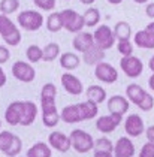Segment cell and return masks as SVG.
<instances>
[{
  "instance_id": "cell-3",
  "label": "cell",
  "mask_w": 154,
  "mask_h": 157,
  "mask_svg": "<svg viewBox=\"0 0 154 157\" xmlns=\"http://www.w3.org/2000/svg\"><path fill=\"white\" fill-rule=\"evenodd\" d=\"M61 15V23H63V29H66L69 33H81L83 29L85 27L84 23V17L81 13H78L73 9H64L60 12Z\"/></svg>"
},
{
  "instance_id": "cell-21",
  "label": "cell",
  "mask_w": 154,
  "mask_h": 157,
  "mask_svg": "<svg viewBox=\"0 0 154 157\" xmlns=\"http://www.w3.org/2000/svg\"><path fill=\"white\" fill-rule=\"evenodd\" d=\"M105 59V51H102L100 48L97 47H91L90 49H87L85 52L83 54V60L84 63L90 64V66H97L99 63H102Z\"/></svg>"
},
{
  "instance_id": "cell-35",
  "label": "cell",
  "mask_w": 154,
  "mask_h": 157,
  "mask_svg": "<svg viewBox=\"0 0 154 157\" xmlns=\"http://www.w3.org/2000/svg\"><path fill=\"white\" fill-rule=\"evenodd\" d=\"M94 150L102 151V153H112L114 151V144L108 138H99L94 141Z\"/></svg>"
},
{
  "instance_id": "cell-51",
  "label": "cell",
  "mask_w": 154,
  "mask_h": 157,
  "mask_svg": "<svg viewBox=\"0 0 154 157\" xmlns=\"http://www.w3.org/2000/svg\"><path fill=\"white\" fill-rule=\"evenodd\" d=\"M108 2H109L111 5H120V3H121L123 0H108Z\"/></svg>"
},
{
  "instance_id": "cell-2",
  "label": "cell",
  "mask_w": 154,
  "mask_h": 157,
  "mask_svg": "<svg viewBox=\"0 0 154 157\" xmlns=\"http://www.w3.org/2000/svg\"><path fill=\"white\" fill-rule=\"evenodd\" d=\"M17 21L24 30L36 32L44 25V15L37 11H33V9H27V11H23V12L18 13Z\"/></svg>"
},
{
  "instance_id": "cell-6",
  "label": "cell",
  "mask_w": 154,
  "mask_h": 157,
  "mask_svg": "<svg viewBox=\"0 0 154 157\" xmlns=\"http://www.w3.org/2000/svg\"><path fill=\"white\" fill-rule=\"evenodd\" d=\"M120 67H121L123 72L126 73V76L138 78V76H141V73L144 71V63L141 61L139 57L129 56V57H123L120 60Z\"/></svg>"
},
{
  "instance_id": "cell-13",
  "label": "cell",
  "mask_w": 154,
  "mask_h": 157,
  "mask_svg": "<svg viewBox=\"0 0 154 157\" xmlns=\"http://www.w3.org/2000/svg\"><path fill=\"white\" fill-rule=\"evenodd\" d=\"M129 106H130V103H129L127 97H123V96H120V94L109 97V100H108V109H109V112L121 115V117L129 111Z\"/></svg>"
},
{
  "instance_id": "cell-16",
  "label": "cell",
  "mask_w": 154,
  "mask_h": 157,
  "mask_svg": "<svg viewBox=\"0 0 154 157\" xmlns=\"http://www.w3.org/2000/svg\"><path fill=\"white\" fill-rule=\"evenodd\" d=\"M42 109V121L47 127H56L60 121V112L57 111L56 105H47L40 106Z\"/></svg>"
},
{
  "instance_id": "cell-49",
  "label": "cell",
  "mask_w": 154,
  "mask_h": 157,
  "mask_svg": "<svg viewBox=\"0 0 154 157\" xmlns=\"http://www.w3.org/2000/svg\"><path fill=\"white\" fill-rule=\"evenodd\" d=\"M148 67H150V71L154 73V56L150 59V63H148Z\"/></svg>"
},
{
  "instance_id": "cell-30",
  "label": "cell",
  "mask_w": 154,
  "mask_h": 157,
  "mask_svg": "<svg viewBox=\"0 0 154 157\" xmlns=\"http://www.w3.org/2000/svg\"><path fill=\"white\" fill-rule=\"evenodd\" d=\"M47 29H48V32H51V33H57V32H60L63 29L60 12L49 13V17L47 18Z\"/></svg>"
},
{
  "instance_id": "cell-44",
  "label": "cell",
  "mask_w": 154,
  "mask_h": 157,
  "mask_svg": "<svg viewBox=\"0 0 154 157\" xmlns=\"http://www.w3.org/2000/svg\"><path fill=\"white\" fill-rule=\"evenodd\" d=\"M147 139L148 142H154V126H150L147 129Z\"/></svg>"
},
{
  "instance_id": "cell-25",
  "label": "cell",
  "mask_w": 154,
  "mask_h": 157,
  "mask_svg": "<svg viewBox=\"0 0 154 157\" xmlns=\"http://www.w3.org/2000/svg\"><path fill=\"white\" fill-rule=\"evenodd\" d=\"M52 151L51 147L47 145L45 142H36L27 150V156L25 157H51Z\"/></svg>"
},
{
  "instance_id": "cell-37",
  "label": "cell",
  "mask_w": 154,
  "mask_h": 157,
  "mask_svg": "<svg viewBox=\"0 0 154 157\" xmlns=\"http://www.w3.org/2000/svg\"><path fill=\"white\" fill-rule=\"evenodd\" d=\"M21 150H23V141L15 135V138H13V142H12L11 145V148L5 153L8 157H17L20 153H21Z\"/></svg>"
},
{
  "instance_id": "cell-38",
  "label": "cell",
  "mask_w": 154,
  "mask_h": 157,
  "mask_svg": "<svg viewBox=\"0 0 154 157\" xmlns=\"http://www.w3.org/2000/svg\"><path fill=\"white\" fill-rule=\"evenodd\" d=\"M154 106V97L150 94V93H147L145 96H144V99L141 100V103L138 105V108L142 109V111H145V112H148V111H151Z\"/></svg>"
},
{
  "instance_id": "cell-23",
  "label": "cell",
  "mask_w": 154,
  "mask_h": 157,
  "mask_svg": "<svg viewBox=\"0 0 154 157\" xmlns=\"http://www.w3.org/2000/svg\"><path fill=\"white\" fill-rule=\"evenodd\" d=\"M145 94H147V91L138 84H130V85H127V88H126V97H127V100H130L132 103H135L136 106L141 103V100L144 99Z\"/></svg>"
},
{
  "instance_id": "cell-1",
  "label": "cell",
  "mask_w": 154,
  "mask_h": 157,
  "mask_svg": "<svg viewBox=\"0 0 154 157\" xmlns=\"http://www.w3.org/2000/svg\"><path fill=\"white\" fill-rule=\"evenodd\" d=\"M69 139H71V147L78 151V153H88L94 148V139L90 133H87L83 129H75L72 130L69 135Z\"/></svg>"
},
{
  "instance_id": "cell-7",
  "label": "cell",
  "mask_w": 154,
  "mask_h": 157,
  "mask_svg": "<svg viewBox=\"0 0 154 157\" xmlns=\"http://www.w3.org/2000/svg\"><path fill=\"white\" fill-rule=\"evenodd\" d=\"M94 76L100 82L112 84V82H115L118 79V72H117V69L112 64L102 61L94 67Z\"/></svg>"
},
{
  "instance_id": "cell-22",
  "label": "cell",
  "mask_w": 154,
  "mask_h": 157,
  "mask_svg": "<svg viewBox=\"0 0 154 157\" xmlns=\"http://www.w3.org/2000/svg\"><path fill=\"white\" fill-rule=\"evenodd\" d=\"M81 64V59L75 52H63L60 56V66L64 71H75Z\"/></svg>"
},
{
  "instance_id": "cell-17",
  "label": "cell",
  "mask_w": 154,
  "mask_h": 157,
  "mask_svg": "<svg viewBox=\"0 0 154 157\" xmlns=\"http://www.w3.org/2000/svg\"><path fill=\"white\" fill-rule=\"evenodd\" d=\"M56 97H57V87L52 82L44 84L40 90V106L56 105Z\"/></svg>"
},
{
  "instance_id": "cell-11",
  "label": "cell",
  "mask_w": 154,
  "mask_h": 157,
  "mask_svg": "<svg viewBox=\"0 0 154 157\" xmlns=\"http://www.w3.org/2000/svg\"><path fill=\"white\" fill-rule=\"evenodd\" d=\"M23 109H24V102L21 100H15L9 103V106L5 111V120L11 126H18L23 118Z\"/></svg>"
},
{
  "instance_id": "cell-26",
  "label": "cell",
  "mask_w": 154,
  "mask_h": 157,
  "mask_svg": "<svg viewBox=\"0 0 154 157\" xmlns=\"http://www.w3.org/2000/svg\"><path fill=\"white\" fill-rule=\"evenodd\" d=\"M78 108H79V112H81V118L84 120H93L99 109H97V105L94 102H90V100H85V102H81L78 103Z\"/></svg>"
},
{
  "instance_id": "cell-48",
  "label": "cell",
  "mask_w": 154,
  "mask_h": 157,
  "mask_svg": "<svg viewBox=\"0 0 154 157\" xmlns=\"http://www.w3.org/2000/svg\"><path fill=\"white\" fill-rule=\"evenodd\" d=\"M148 85H150V88L154 91V73L150 76V79H148Z\"/></svg>"
},
{
  "instance_id": "cell-4",
  "label": "cell",
  "mask_w": 154,
  "mask_h": 157,
  "mask_svg": "<svg viewBox=\"0 0 154 157\" xmlns=\"http://www.w3.org/2000/svg\"><path fill=\"white\" fill-rule=\"evenodd\" d=\"M93 39H94V45L97 48H100L102 51L109 49L114 47L115 44V35H114V30H111V27L108 25H99L93 33Z\"/></svg>"
},
{
  "instance_id": "cell-27",
  "label": "cell",
  "mask_w": 154,
  "mask_h": 157,
  "mask_svg": "<svg viewBox=\"0 0 154 157\" xmlns=\"http://www.w3.org/2000/svg\"><path fill=\"white\" fill-rule=\"evenodd\" d=\"M114 35L118 40H130L132 36V27L127 21H118L114 27Z\"/></svg>"
},
{
  "instance_id": "cell-12",
  "label": "cell",
  "mask_w": 154,
  "mask_h": 157,
  "mask_svg": "<svg viewBox=\"0 0 154 157\" xmlns=\"http://www.w3.org/2000/svg\"><path fill=\"white\" fill-rule=\"evenodd\" d=\"M48 144L51 145V148L57 150L60 153H66V151H69L72 148L69 136H66L64 133H61V132L49 133V136H48Z\"/></svg>"
},
{
  "instance_id": "cell-45",
  "label": "cell",
  "mask_w": 154,
  "mask_h": 157,
  "mask_svg": "<svg viewBox=\"0 0 154 157\" xmlns=\"http://www.w3.org/2000/svg\"><path fill=\"white\" fill-rule=\"evenodd\" d=\"M5 84H6V73L0 67V87H3Z\"/></svg>"
},
{
  "instance_id": "cell-20",
  "label": "cell",
  "mask_w": 154,
  "mask_h": 157,
  "mask_svg": "<svg viewBox=\"0 0 154 157\" xmlns=\"http://www.w3.org/2000/svg\"><path fill=\"white\" fill-rule=\"evenodd\" d=\"M60 118L64 121V123H69V124L83 121L81 112H79V108H78V103L76 105H67V106H64L63 111L60 112Z\"/></svg>"
},
{
  "instance_id": "cell-31",
  "label": "cell",
  "mask_w": 154,
  "mask_h": 157,
  "mask_svg": "<svg viewBox=\"0 0 154 157\" xmlns=\"http://www.w3.org/2000/svg\"><path fill=\"white\" fill-rule=\"evenodd\" d=\"M44 61H54L57 57L60 56V45L56 44V42H51V44H47L44 48Z\"/></svg>"
},
{
  "instance_id": "cell-50",
  "label": "cell",
  "mask_w": 154,
  "mask_h": 157,
  "mask_svg": "<svg viewBox=\"0 0 154 157\" xmlns=\"http://www.w3.org/2000/svg\"><path fill=\"white\" fill-rule=\"evenodd\" d=\"M79 2H81L83 5H93L96 0H79Z\"/></svg>"
},
{
  "instance_id": "cell-36",
  "label": "cell",
  "mask_w": 154,
  "mask_h": 157,
  "mask_svg": "<svg viewBox=\"0 0 154 157\" xmlns=\"http://www.w3.org/2000/svg\"><path fill=\"white\" fill-rule=\"evenodd\" d=\"M117 49H118V52L123 57L133 56V44H132L130 40H118Z\"/></svg>"
},
{
  "instance_id": "cell-34",
  "label": "cell",
  "mask_w": 154,
  "mask_h": 157,
  "mask_svg": "<svg viewBox=\"0 0 154 157\" xmlns=\"http://www.w3.org/2000/svg\"><path fill=\"white\" fill-rule=\"evenodd\" d=\"M13 138H15V135L8 132V130L0 132V151L2 153H6L11 148L12 142H13Z\"/></svg>"
},
{
  "instance_id": "cell-32",
  "label": "cell",
  "mask_w": 154,
  "mask_h": 157,
  "mask_svg": "<svg viewBox=\"0 0 154 157\" xmlns=\"http://www.w3.org/2000/svg\"><path fill=\"white\" fill-rule=\"evenodd\" d=\"M25 56H27V60L30 63H37L44 59V51L37 45H30L25 49Z\"/></svg>"
},
{
  "instance_id": "cell-8",
  "label": "cell",
  "mask_w": 154,
  "mask_h": 157,
  "mask_svg": "<svg viewBox=\"0 0 154 157\" xmlns=\"http://www.w3.org/2000/svg\"><path fill=\"white\" fill-rule=\"evenodd\" d=\"M121 121H123V117H121V115H117V114L102 115V117H99L97 121H96V127H97L99 132H102V133H111L118 127Z\"/></svg>"
},
{
  "instance_id": "cell-53",
  "label": "cell",
  "mask_w": 154,
  "mask_h": 157,
  "mask_svg": "<svg viewBox=\"0 0 154 157\" xmlns=\"http://www.w3.org/2000/svg\"><path fill=\"white\" fill-rule=\"evenodd\" d=\"M0 127H2V121H0Z\"/></svg>"
},
{
  "instance_id": "cell-14",
  "label": "cell",
  "mask_w": 154,
  "mask_h": 157,
  "mask_svg": "<svg viewBox=\"0 0 154 157\" xmlns=\"http://www.w3.org/2000/svg\"><path fill=\"white\" fill-rule=\"evenodd\" d=\"M114 157H133L135 154V145L127 136H123L117 141V144L114 145Z\"/></svg>"
},
{
  "instance_id": "cell-19",
  "label": "cell",
  "mask_w": 154,
  "mask_h": 157,
  "mask_svg": "<svg viewBox=\"0 0 154 157\" xmlns=\"http://www.w3.org/2000/svg\"><path fill=\"white\" fill-rule=\"evenodd\" d=\"M37 117V105L32 100H25L24 102V109H23V118H21V126H30L33 124V121Z\"/></svg>"
},
{
  "instance_id": "cell-40",
  "label": "cell",
  "mask_w": 154,
  "mask_h": 157,
  "mask_svg": "<svg viewBox=\"0 0 154 157\" xmlns=\"http://www.w3.org/2000/svg\"><path fill=\"white\" fill-rule=\"evenodd\" d=\"M3 40H5V44L9 45V47H17V45L21 42V32L17 30V32H13V33L9 35V36L3 37Z\"/></svg>"
},
{
  "instance_id": "cell-46",
  "label": "cell",
  "mask_w": 154,
  "mask_h": 157,
  "mask_svg": "<svg viewBox=\"0 0 154 157\" xmlns=\"http://www.w3.org/2000/svg\"><path fill=\"white\" fill-rule=\"evenodd\" d=\"M93 157H114L112 153H102V151H94V156Z\"/></svg>"
},
{
  "instance_id": "cell-39",
  "label": "cell",
  "mask_w": 154,
  "mask_h": 157,
  "mask_svg": "<svg viewBox=\"0 0 154 157\" xmlns=\"http://www.w3.org/2000/svg\"><path fill=\"white\" fill-rule=\"evenodd\" d=\"M33 3H35L39 9L48 11V12H51V11L56 8V0H33Z\"/></svg>"
},
{
  "instance_id": "cell-18",
  "label": "cell",
  "mask_w": 154,
  "mask_h": 157,
  "mask_svg": "<svg viewBox=\"0 0 154 157\" xmlns=\"http://www.w3.org/2000/svg\"><path fill=\"white\" fill-rule=\"evenodd\" d=\"M133 40H135V45H136L138 48L154 49V35H151L150 32H147L145 29L136 32Z\"/></svg>"
},
{
  "instance_id": "cell-15",
  "label": "cell",
  "mask_w": 154,
  "mask_h": 157,
  "mask_svg": "<svg viewBox=\"0 0 154 157\" xmlns=\"http://www.w3.org/2000/svg\"><path fill=\"white\" fill-rule=\"evenodd\" d=\"M72 47L79 51V52H85L87 49H90L91 47H94V39H93V35L87 33V32H81L78 33L76 36L73 37L72 40Z\"/></svg>"
},
{
  "instance_id": "cell-43",
  "label": "cell",
  "mask_w": 154,
  "mask_h": 157,
  "mask_svg": "<svg viewBox=\"0 0 154 157\" xmlns=\"http://www.w3.org/2000/svg\"><path fill=\"white\" fill-rule=\"evenodd\" d=\"M145 13H147V17H148V18H151V20L154 21V2H151V3H148V5H147Z\"/></svg>"
},
{
  "instance_id": "cell-41",
  "label": "cell",
  "mask_w": 154,
  "mask_h": 157,
  "mask_svg": "<svg viewBox=\"0 0 154 157\" xmlns=\"http://www.w3.org/2000/svg\"><path fill=\"white\" fill-rule=\"evenodd\" d=\"M139 157H154V142H147L139 151Z\"/></svg>"
},
{
  "instance_id": "cell-47",
  "label": "cell",
  "mask_w": 154,
  "mask_h": 157,
  "mask_svg": "<svg viewBox=\"0 0 154 157\" xmlns=\"http://www.w3.org/2000/svg\"><path fill=\"white\" fill-rule=\"evenodd\" d=\"M145 30H147V32H150L151 35H154V21H151L150 24H147V27H145Z\"/></svg>"
},
{
  "instance_id": "cell-42",
  "label": "cell",
  "mask_w": 154,
  "mask_h": 157,
  "mask_svg": "<svg viewBox=\"0 0 154 157\" xmlns=\"http://www.w3.org/2000/svg\"><path fill=\"white\" fill-rule=\"evenodd\" d=\"M9 59H11V51L8 49V47L0 45V64H5Z\"/></svg>"
},
{
  "instance_id": "cell-33",
  "label": "cell",
  "mask_w": 154,
  "mask_h": 157,
  "mask_svg": "<svg viewBox=\"0 0 154 157\" xmlns=\"http://www.w3.org/2000/svg\"><path fill=\"white\" fill-rule=\"evenodd\" d=\"M20 8V0H0V12L2 15H9L18 11Z\"/></svg>"
},
{
  "instance_id": "cell-29",
  "label": "cell",
  "mask_w": 154,
  "mask_h": 157,
  "mask_svg": "<svg viewBox=\"0 0 154 157\" xmlns=\"http://www.w3.org/2000/svg\"><path fill=\"white\" fill-rule=\"evenodd\" d=\"M84 23L87 27H96L100 21V11L97 8H88L85 12H84Z\"/></svg>"
},
{
  "instance_id": "cell-10",
  "label": "cell",
  "mask_w": 154,
  "mask_h": 157,
  "mask_svg": "<svg viewBox=\"0 0 154 157\" xmlns=\"http://www.w3.org/2000/svg\"><path fill=\"white\" fill-rule=\"evenodd\" d=\"M60 81H61L63 88H64L69 94H72V96H79V94H83L84 85H83V82H81V79L76 78L75 75H72V73H63Z\"/></svg>"
},
{
  "instance_id": "cell-24",
  "label": "cell",
  "mask_w": 154,
  "mask_h": 157,
  "mask_svg": "<svg viewBox=\"0 0 154 157\" xmlns=\"http://www.w3.org/2000/svg\"><path fill=\"white\" fill-rule=\"evenodd\" d=\"M87 100L94 102L96 105L105 102L106 100V91H105V88L100 87V85H90L87 88Z\"/></svg>"
},
{
  "instance_id": "cell-28",
  "label": "cell",
  "mask_w": 154,
  "mask_h": 157,
  "mask_svg": "<svg viewBox=\"0 0 154 157\" xmlns=\"http://www.w3.org/2000/svg\"><path fill=\"white\" fill-rule=\"evenodd\" d=\"M17 30H18V27L13 24V21L11 18L0 13V36L6 37L9 35H12L13 32H17Z\"/></svg>"
},
{
  "instance_id": "cell-5",
  "label": "cell",
  "mask_w": 154,
  "mask_h": 157,
  "mask_svg": "<svg viewBox=\"0 0 154 157\" xmlns=\"http://www.w3.org/2000/svg\"><path fill=\"white\" fill-rule=\"evenodd\" d=\"M12 75L21 82H33L36 78V71L30 63L18 60L12 64Z\"/></svg>"
},
{
  "instance_id": "cell-9",
  "label": "cell",
  "mask_w": 154,
  "mask_h": 157,
  "mask_svg": "<svg viewBox=\"0 0 154 157\" xmlns=\"http://www.w3.org/2000/svg\"><path fill=\"white\" fill-rule=\"evenodd\" d=\"M124 130L126 133L132 136V138H138L145 132V126H144V120L141 118V115L138 114H130L126 121H124Z\"/></svg>"
},
{
  "instance_id": "cell-52",
  "label": "cell",
  "mask_w": 154,
  "mask_h": 157,
  "mask_svg": "<svg viewBox=\"0 0 154 157\" xmlns=\"http://www.w3.org/2000/svg\"><path fill=\"white\" fill-rule=\"evenodd\" d=\"M133 2H135V3H139V5H141V3H147L148 0H133Z\"/></svg>"
}]
</instances>
